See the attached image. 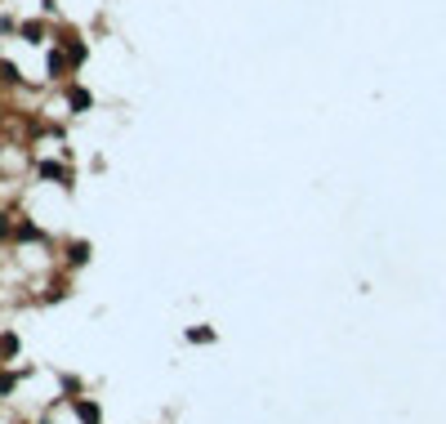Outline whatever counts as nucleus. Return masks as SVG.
Here are the masks:
<instances>
[{"instance_id":"4","label":"nucleus","mask_w":446,"mask_h":424,"mask_svg":"<svg viewBox=\"0 0 446 424\" xmlns=\"http://www.w3.org/2000/svg\"><path fill=\"white\" fill-rule=\"evenodd\" d=\"M71 107H76V112H81V107H90V94L85 90H71Z\"/></svg>"},{"instance_id":"3","label":"nucleus","mask_w":446,"mask_h":424,"mask_svg":"<svg viewBox=\"0 0 446 424\" xmlns=\"http://www.w3.org/2000/svg\"><path fill=\"white\" fill-rule=\"evenodd\" d=\"M14 353H18V339L5 335V339H0V357H14Z\"/></svg>"},{"instance_id":"1","label":"nucleus","mask_w":446,"mask_h":424,"mask_svg":"<svg viewBox=\"0 0 446 424\" xmlns=\"http://www.w3.org/2000/svg\"><path fill=\"white\" fill-rule=\"evenodd\" d=\"M76 411H81V420H85V424H99V406H90V402H76Z\"/></svg>"},{"instance_id":"6","label":"nucleus","mask_w":446,"mask_h":424,"mask_svg":"<svg viewBox=\"0 0 446 424\" xmlns=\"http://www.w3.org/2000/svg\"><path fill=\"white\" fill-rule=\"evenodd\" d=\"M0 237H9V219H5V214H0Z\"/></svg>"},{"instance_id":"2","label":"nucleus","mask_w":446,"mask_h":424,"mask_svg":"<svg viewBox=\"0 0 446 424\" xmlns=\"http://www.w3.org/2000/svg\"><path fill=\"white\" fill-rule=\"evenodd\" d=\"M41 175H45V179H67V170H63V165H54V161H45V165H41Z\"/></svg>"},{"instance_id":"5","label":"nucleus","mask_w":446,"mask_h":424,"mask_svg":"<svg viewBox=\"0 0 446 424\" xmlns=\"http://www.w3.org/2000/svg\"><path fill=\"white\" fill-rule=\"evenodd\" d=\"M188 339H192V344H201V339H210V331H206V326H192Z\"/></svg>"}]
</instances>
